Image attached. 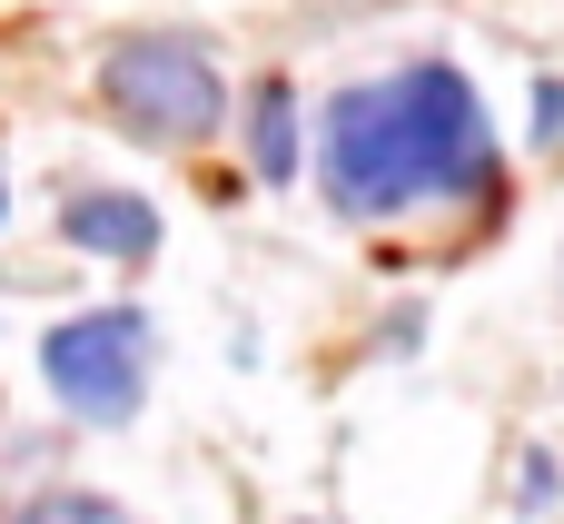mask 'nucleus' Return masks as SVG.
I'll list each match as a JSON object with an SVG mask.
<instances>
[{
    "label": "nucleus",
    "instance_id": "20e7f679",
    "mask_svg": "<svg viewBox=\"0 0 564 524\" xmlns=\"http://www.w3.org/2000/svg\"><path fill=\"white\" fill-rule=\"evenodd\" d=\"M69 248H89V258H109V268H139V258L159 248V208L129 198V188H79V198H69Z\"/></svg>",
    "mask_w": 564,
    "mask_h": 524
},
{
    "label": "nucleus",
    "instance_id": "0eeeda50",
    "mask_svg": "<svg viewBox=\"0 0 564 524\" xmlns=\"http://www.w3.org/2000/svg\"><path fill=\"white\" fill-rule=\"evenodd\" d=\"M535 119H545V139L564 129V89H535Z\"/></svg>",
    "mask_w": 564,
    "mask_h": 524
},
{
    "label": "nucleus",
    "instance_id": "39448f33",
    "mask_svg": "<svg viewBox=\"0 0 564 524\" xmlns=\"http://www.w3.org/2000/svg\"><path fill=\"white\" fill-rule=\"evenodd\" d=\"M248 149H258V178H297V89L288 79L248 89Z\"/></svg>",
    "mask_w": 564,
    "mask_h": 524
},
{
    "label": "nucleus",
    "instance_id": "f257e3e1",
    "mask_svg": "<svg viewBox=\"0 0 564 524\" xmlns=\"http://www.w3.org/2000/svg\"><path fill=\"white\" fill-rule=\"evenodd\" d=\"M317 168L347 218H406L426 198H486L496 188V129L466 69L416 59L397 79H357L317 119Z\"/></svg>",
    "mask_w": 564,
    "mask_h": 524
},
{
    "label": "nucleus",
    "instance_id": "7ed1b4c3",
    "mask_svg": "<svg viewBox=\"0 0 564 524\" xmlns=\"http://www.w3.org/2000/svg\"><path fill=\"white\" fill-rule=\"evenodd\" d=\"M40 376L69 416L89 426H129L139 416V386H149V317L139 307H89L69 327L40 337Z\"/></svg>",
    "mask_w": 564,
    "mask_h": 524
},
{
    "label": "nucleus",
    "instance_id": "f03ea898",
    "mask_svg": "<svg viewBox=\"0 0 564 524\" xmlns=\"http://www.w3.org/2000/svg\"><path fill=\"white\" fill-rule=\"evenodd\" d=\"M99 89H109V109L139 129V139H208L218 119H228V79L208 69V50L198 40H159V30H139V40H119L109 50V69H99Z\"/></svg>",
    "mask_w": 564,
    "mask_h": 524
},
{
    "label": "nucleus",
    "instance_id": "6e6552de",
    "mask_svg": "<svg viewBox=\"0 0 564 524\" xmlns=\"http://www.w3.org/2000/svg\"><path fill=\"white\" fill-rule=\"evenodd\" d=\"M0 218H10V178H0Z\"/></svg>",
    "mask_w": 564,
    "mask_h": 524
},
{
    "label": "nucleus",
    "instance_id": "423d86ee",
    "mask_svg": "<svg viewBox=\"0 0 564 524\" xmlns=\"http://www.w3.org/2000/svg\"><path fill=\"white\" fill-rule=\"evenodd\" d=\"M10 524H129V515H119L109 495H79V485H59V495H30Z\"/></svg>",
    "mask_w": 564,
    "mask_h": 524
}]
</instances>
